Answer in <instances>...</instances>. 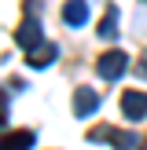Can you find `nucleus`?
<instances>
[{"label": "nucleus", "mask_w": 147, "mask_h": 150, "mask_svg": "<svg viewBox=\"0 0 147 150\" xmlns=\"http://www.w3.org/2000/svg\"><path fill=\"white\" fill-rule=\"evenodd\" d=\"M125 66H129V55L114 48V51H107V55L99 59V77H103V81H118V77L125 73Z\"/></svg>", "instance_id": "2"}, {"label": "nucleus", "mask_w": 147, "mask_h": 150, "mask_svg": "<svg viewBox=\"0 0 147 150\" xmlns=\"http://www.w3.org/2000/svg\"><path fill=\"white\" fill-rule=\"evenodd\" d=\"M0 128H4V106H0Z\"/></svg>", "instance_id": "10"}, {"label": "nucleus", "mask_w": 147, "mask_h": 150, "mask_svg": "<svg viewBox=\"0 0 147 150\" xmlns=\"http://www.w3.org/2000/svg\"><path fill=\"white\" fill-rule=\"evenodd\" d=\"M96 106H99V95H96L92 88H77V92H74V114L77 117L96 114Z\"/></svg>", "instance_id": "4"}, {"label": "nucleus", "mask_w": 147, "mask_h": 150, "mask_svg": "<svg viewBox=\"0 0 147 150\" xmlns=\"http://www.w3.org/2000/svg\"><path fill=\"white\" fill-rule=\"evenodd\" d=\"M85 18H88V4L85 0H66V7H63V22L66 26H85Z\"/></svg>", "instance_id": "7"}, {"label": "nucleus", "mask_w": 147, "mask_h": 150, "mask_svg": "<svg viewBox=\"0 0 147 150\" xmlns=\"http://www.w3.org/2000/svg\"><path fill=\"white\" fill-rule=\"evenodd\" d=\"M55 55H59V48H55V44H37V48H29V55H26V62L29 66H33V70H41V66H51V62H55Z\"/></svg>", "instance_id": "5"}, {"label": "nucleus", "mask_w": 147, "mask_h": 150, "mask_svg": "<svg viewBox=\"0 0 147 150\" xmlns=\"http://www.w3.org/2000/svg\"><path fill=\"white\" fill-rule=\"evenodd\" d=\"M132 70H136V77H143V81H147V51H143V59H140Z\"/></svg>", "instance_id": "9"}, {"label": "nucleus", "mask_w": 147, "mask_h": 150, "mask_svg": "<svg viewBox=\"0 0 147 150\" xmlns=\"http://www.w3.org/2000/svg\"><path fill=\"white\" fill-rule=\"evenodd\" d=\"M37 143L33 132H4L0 136V150H29Z\"/></svg>", "instance_id": "6"}, {"label": "nucleus", "mask_w": 147, "mask_h": 150, "mask_svg": "<svg viewBox=\"0 0 147 150\" xmlns=\"http://www.w3.org/2000/svg\"><path fill=\"white\" fill-rule=\"evenodd\" d=\"M44 37H41V18H37V15H26V18H22V26L15 29V44H19V48H37V44H41Z\"/></svg>", "instance_id": "1"}, {"label": "nucleus", "mask_w": 147, "mask_h": 150, "mask_svg": "<svg viewBox=\"0 0 147 150\" xmlns=\"http://www.w3.org/2000/svg\"><path fill=\"white\" fill-rule=\"evenodd\" d=\"M114 37H118V11L110 7V11H107V18L99 22V40H114Z\"/></svg>", "instance_id": "8"}, {"label": "nucleus", "mask_w": 147, "mask_h": 150, "mask_svg": "<svg viewBox=\"0 0 147 150\" xmlns=\"http://www.w3.org/2000/svg\"><path fill=\"white\" fill-rule=\"evenodd\" d=\"M121 110L129 121H143L147 117V95L143 92H125L121 95Z\"/></svg>", "instance_id": "3"}]
</instances>
